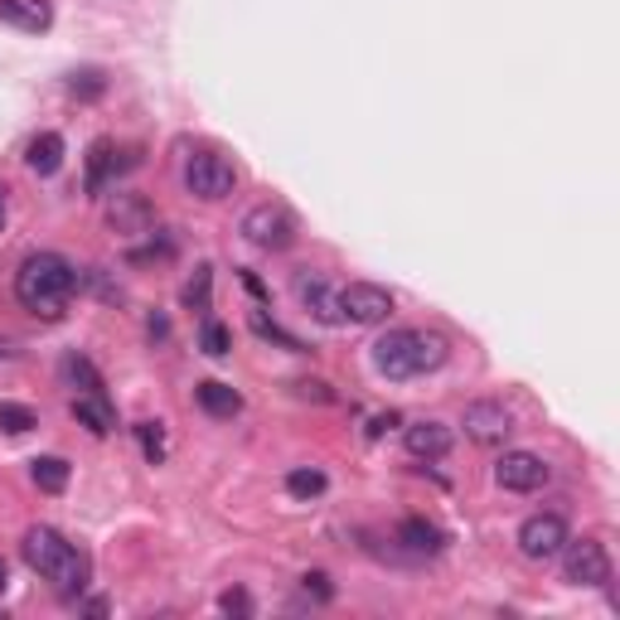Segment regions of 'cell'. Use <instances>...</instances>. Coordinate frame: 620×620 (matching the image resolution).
<instances>
[{"label": "cell", "instance_id": "6da1fadb", "mask_svg": "<svg viewBox=\"0 0 620 620\" xmlns=\"http://www.w3.org/2000/svg\"><path fill=\"white\" fill-rule=\"evenodd\" d=\"M73 291H78V267L59 253H29L15 271V301L45 320H59L69 311Z\"/></svg>", "mask_w": 620, "mask_h": 620}, {"label": "cell", "instance_id": "7a4b0ae2", "mask_svg": "<svg viewBox=\"0 0 620 620\" xmlns=\"http://www.w3.org/2000/svg\"><path fill=\"white\" fill-rule=\"evenodd\" d=\"M20 552H25V562L35 568L53 592L63 596H78L83 586H88V558H83L78 548H73L69 538H63L59 528L49 524H35L25 533V543H20Z\"/></svg>", "mask_w": 620, "mask_h": 620}, {"label": "cell", "instance_id": "3957f363", "mask_svg": "<svg viewBox=\"0 0 620 620\" xmlns=\"http://www.w3.org/2000/svg\"><path fill=\"white\" fill-rule=\"evenodd\" d=\"M441 364H446V340L431 330H388L384 340L374 344V368L384 378H393V384L422 378Z\"/></svg>", "mask_w": 620, "mask_h": 620}, {"label": "cell", "instance_id": "277c9868", "mask_svg": "<svg viewBox=\"0 0 620 620\" xmlns=\"http://www.w3.org/2000/svg\"><path fill=\"white\" fill-rule=\"evenodd\" d=\"M184 190L204 204H219L238 190V170L228 166L223 156H214V150H199V156H190V166H184Z\"/></svg>", "mask_w": 620, "mask_h": 620}, {"label": "cell", "instance_id": "5b68a950", "mask_svg": "<svg viewBox=\"0 0 620 620\" xmlns=\"http://www.w3.org/2000/svg\"><path fill=\"white\" fill-rule=\"evenodd\" d=\"M562 576L572 586H611V552L596 538H568L562 543Z\"/></svg>", "mask_w": 620, "mask_h": 620}, {"label": "cell", "instance_id": "8992f818", "mask_svg": "<svg viewBox=\"0 0 620 620\" xmlns=\"http://www.w3.org/2000/svg\"><path fill=\"white\" fill-rule=\"evenodd\" d=\"M243 238L253 247H263V253H287V247L296 243V223H291V214L277 209V204H257L243 219Z\"/></svg>", "mask_w": 620, "mask_h": 620}, {"label": "cell", "instance_id": "52a82bcc", "mask_svg": "<svg viewBox=\"0 0 620 620\" xmlns=\"http://www.w3.org/2000/svg\"><path fill=\"white\" fill-rule=\"evenodd\" d=\"M340 315L354 325H384L393 315V291L374 287V281H350L340 291Z\"/></svg>", "mask_w": 620, "mask_h": 620}, {"label": "cell", "instance_id": "ba28073f", "mask_svg": "<svg viewBox=\"0 0 620 620\" xmlns=\"http://www.w3.org/2000/svg\"><path fill=\"white\" fill-rule=\"evenodd\" d=\"M562 543H568V519L562 514H533V519H524V528H519V552H524L528 562L558 558Z\"/></svg>", "mask_w": 620, "mask_h": 620}, {"label": "cell", "instance_id": "9c48e42d", "mask_svg": "<svg viewBox=\"0 0 620 620\" xmlns=\"http://www.w3.org/2000/svg\"><path fill=\"white\" fill-rule=\"evenodd\" d=\"M495 481H499V489H509V495H533V489L548 485V465L533 451H504L495 465Z\"/></svg>", "mask_w": 620, "mask_h": 620}, {"label": "cell", "instance_id": "30bf717a", "mask_svg": "<svg viewBox=\"0 0 620 620\" xmlns=\"http://www.w3.org/2000/svg\"><path fill=\"white\" fill-rule=\"evenodd\" d=\"M465 437H471L475 446H504L509 441V431H514V417H509V408L504 402H471L465 408Z\"/></svg>", "mask_w": 620, "mask_h": 620}, {"label": "cell", "instance_id": "8fae6325", "mask_svg": "<svg viewBox=\"0 0 620 620\" xmlns=\"http://www.w3.org/2000/svg\"><path fill=\"white\" fill-rule=\"evenodd\" d=\"M107 228L122 238H141L156 228V209H150L141 194H112V199H107Z\"/></svg>", "mask_w": 620, "mask_h": 620}, {"label": "cell", "instance_id": "7c38bea8", "mask_svg": "<svg viewBox=\"0 0 620 620\" xmlns=\"http://www.w3.org/2000/svg\"><path fill=\"white\" fill-rule=\"evenodd\" d=\"M296 296L320 325H340L344 320V315H340V291H330V281H325V277L301 271V277H296Z\"/></svg>", "mask_w": 620, "mask_h": 620}, {"label": "cell", "instance_id": "4fadbf2b", "mask_svg": "<svg viewBox=\"0 0 620 620\" xmlns=\"http://www.w3.org/2000/svg\"><path fill=\"white\" fill-rule=\"evenodd\" d=\"M402 441H408V451L417 455V461H441V455L451 451V427H441V422H412V427L402 431Z\"/></svg>", "mask_w": 620, "mask_h": 620}, {"label": "cell", "instance_id": "5bb4252c", "mask_svg": "<svg viewBox=\"0 0 620 620\" xmlns=\"http://www.w3.org/2000/svg\"><path fill=\"white\" fill-rule=\"evenodd\" d=\"M73 417H78L93 437H112L117 431V408L107 402V393H78L73 398Z\"/></svg>", "mask_w": 620, "mask_h": 620}, {"label": "cell", "instance_id": "9a60e30c", "mask_svg": "<svg viewBox=\"0 0 620 620\" xmlns=\"http://www.w3.org/2000/svg\"><path fill=\"white\" fill-rule=\"evenodd\" d=\"M0 20L15 25V29L39 35V29L53 25V5H49V0H0Z\"/></svg>", "mask_w": 620, "mask_h": 620}, {"label": "cell", "instance_id": "2e32d148", "mask_svg": "<svg viewBox=\"0 0 620 620\" xmlns=\"http://www.w3.org/2000/svg\"><path fill=\"white\" fill-rule=\"evenodd\" d=\"M25 166L35 170V175H59L63 170V136L59 132H39L25 150Z\"/></svg>", "mask_w": 620, "mask_h": 620}, {"label": "cell", "instance_id": "e0dca14e", "mask_svg": "<svg viewBox=\"0 0 620 620\" xmlns=\"http://www.w3.org/2000/svg\"><path fill=\"white\" fill-rule=\"evenodd\" d=\"M194 398H199V408L209 412V417H238V412H243V398H238L228 384H219V378L199 384L194 388Z\"/></svg>", "mask_w": 620, "mask_h": 620}, {"label": "cell", "instance_id": "ac0fdd59", "mask_svg": "<svg viewBox=\"0 0 620 620\" xmlns=\"http://www.w3.org/2000/svg\"><path fill=\"white\" fill-rule=\"evenodd\" d=\"M398 543L408 552H441V528L427 519H402L398 524Z\"/></svg>", "mask_w": 620, "mask_h": 620}, {"label": "cell", "instance_id": "d6986e66", "mask_svg": "<svg viewBox=\"0 0 620 620\" xmlns=\"http://www.w3.org/2000/svg\"><path fill=\"white\" fill-rule=\"evenodd\" d=\"M132 160H122L117 166V150H112V141H97L93 146V156H88V190L97 194V190H107V180L117 175V170H126Z\"/></svg>", "mask_w": 620, "mask_h": 620}, {"label": "cell", "instance_id": "ffe728a7", "mask_svg": "<svg viewBox=\"0 0 620 620\" xmlns=\"http://www.w3.org/2000/svg\"><path fill=\"white\" fill-rule=\"evenodd\" d=\"M29 475H35V485L45 489V495H63V485H69V461H59V455H35V461H29Z\"/></svg>", "mask_w": 620, "mask_h": 620}, {"label": "cell", "instance_id": "44dd1931", "mask_svg": "<svg viewBox=\"0 0 620 620\" xmlns=\"http://www.w3.org/2000/svg\"><path fill=\"white\" fill-rule=\"evenodd\" d=\"M63 378H69V384H78L83 393H102V374H97V368H93L83 354H69V358H63Z\"/></svg>", "mask_w": 620, "mask_h": 620}, {"label": "cell", "instance_id": "7402d4cb", "mask_svg": "<svg viewBox=\"0 0 620 620\" xmlns=\"http://www.w3.org/2000/svg\"><path fill=\"white\" fill-rule=\"evenodd\" d=\"M29 427H39V417L25 408V402H0V431H10V437H25Z\"/></svg>", "mask_w": 620, "mask_h": 620}, {"label": "cell", "instance_id": "603a6c76", "mask_svg": "<svg viewBox=\"0 0 620 620\" xmlns=\"http://www.w3.org/2000/svg\"><path fill=\"white\" fill-rule=\"evenodd\" d=\"M209 287H214V267H194V281L184 287V306L190 311H209Z\"/></svg>", "mask_w": 620, "mask_h": 620}, {"label": "cell", "instance_id": "cb8c5ba5", "mask_svg": "<svg viewBox=\"0 0 620 620\" xmlns=\"http://www.w3.org/2000/svg\"><path fill=\"white\" fill-rule=\"evenodd\" d=\"M199 344H204V354L209 358H223L228 350H233V335H228V325H219V320H204Z\"/></svg>", "mask_w": 620, "mask_h": 620}, {"label": "cell", "instance_id": "d4e9b609", "mask_svg": "<svg viewBox=\"0 0 620 620\" xmlns=\"http://www.w3.org/2000/svg\"><path fill=\"white\" fill-rule=\"evenodd\" d=\"M287 489L296 499H315V495H325V475L320 471H291L287 475Z\"/></svg>", "mask_w": 620, "mask_h": 620}, {"label": "cell", "instance_id": "484cf974", "mask_svg": "<svg viewBox=\"0 0 620 620\" xmlns=\"http://www.w3.org/2000/svg\"><path fill=\"white\" fill-rule=\"evenodd\" d=\"M136 437H141V451H146L150 461H166V437H160V422H141Z\"/></svg>", "mask_w": 620, "mask_h": 620}, {"label": "cell", "instance_id": "4316f807", "mask_svg": "<svg viewBox=\"0 0 620 620\" xmlns=\"http://www.w3.org/2000/svg\"><path fill=\"white\" fill-rule=\"evenodd\" d=\"M253 330H257V335H267V340H277V344H287V350H301V340H291V335H287V330H281V325H277V320H267V315H263V311H257V315H253Z\"/></svg>", "mask_w": 620, "mask_h": 620}, {"label": "cell", "instance_id": "83f0119b", "mask_svg": "<svg viewBox=\"0 0 620 620\" xmlns=\"http://www.w3.org/2000/svg\"><path fill=\"white\" fill-rule=\"evenodd\" d=\"M219 611L223 616H253V601H247V592H223L219 596Z\"/></svg>", "mask_w": 620, "mask_h": 620}, {"label": "cell", "instance_id": "f1b7e54d", "mask_svg": "<svg viewBox=\"0 0 620 620\" xmlns=\"http://www.w3.org/2000/svg\"><path fill=\"white\" fill-rule=\"evenodd\" d=\"M306 592H315V601H330V596H335L330 592V576H325V572H311L306 576Z\"/></svg>", "mask_w": 620, "mask_h": 620}, {"label": "cell", "instance_id": "f546056e", "mask_svg": "<svg viewBox=\"0 0 620 620\" xmlns=\"http://www.w3.org/2000/svg\"><path fill=\"white\" fill-rule=\"evenodd\" d=\"M73 93H83V97H97V93H102V78H97V73H83V83L73 78Z\"/></svg>", "mask_w": 620, "mask_h": 620}, {"label": "cell", "instance_id": "4dcf8cb0", "mask_svg": "<svg viewBox=\"0 0 620 620\" xmlns=\"http://www.w3.org/2000/svg\"><path fill=\"white\" fill-rule=\"evenodd\" d=\"M301 398H315V402H330V393H325V384H296Z\"/></svg>", "mask_w": 620, "mask_h": 620}, {"label": "cell", "instance_id": "1f68e13d", "mask_svg": "<svg viewBox=\"0 0 620 620\" xmlns=\"http://www.w3.org/2000/svg\"><path fill=\"white\" fill-rule=\"evenodd\" d=\"M388 427H398V417H393V412H388V417H374V427H368V437H384Z\"/></svg>", "mask_w": 620, "mask_h": 620}, {"label": "cell", "instance_id": "d6a6232c", "mask_svg": "<svg viewBox=\"0 0 620 620\" xmlns=\"http://www.w3.org/2000/svg\"><path fill=\"white\" fill-rule=\"evenodd\" d=\"M5 582H10V568H5V558H0V592H5Z\"/></svg>", "mask_w": 620, "mask_h": 620}, {"label": "cell", "instance_id": "836d02e7", "mask_svg": "<svg viewBox=\"0 0 620 620\" xmlns=\"http://www.w3.org/2000/svg\"><path fill=\"white\" fill-rule=\"evenodd\" d=\"M0 228H5V199H0Z\"/></svg>", "mask_w": 620, "mask_h": 620}]
</instances>
